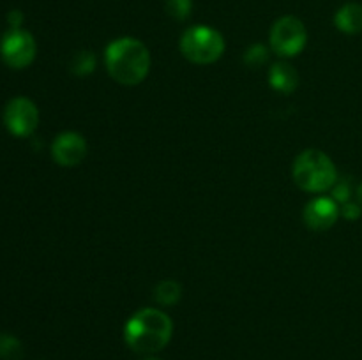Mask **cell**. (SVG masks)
I'll return each mask as SVG.
<instances>
[{"instance_id":"7c38bea8","label":"cell","mask_w":362,"mask_h":360,"mask_svg":"<svg viewBox=\"0 0 362 360\" xmlns=\"http://www.w3.org/2000/svg\"><path fill=\"white\" fill-rule=\"evenodd\" d=\"M156 302L161 306H175L182 296V286L173 279H165V281L158 282L154 289Z\"/></svg>"},{"instance_id":"8992f818","label":"cell","mask_w":362,"mask_h":360,"mask_svg":"<svg viewBox=\"0 0 362 360\" xmlns=\"http://www.w3.org/2000/svg\"><path fill=\"white\" fill-rule=\"evenodd\" d=\"M37 53V44L30 32L23 28H11L0 41V56L13 69H25L30 66Z\"/></svg>"},{"instance_id":"5b68a950","label":"cell","mask_w":362,"mask_h":360,"mask_svg":"<svg viewBox=\"0 0 362 360\" xmlns=\"http://www.w3.org/2000/svg\"><path fill=\"white\" fill-rule=\"evenodd\" d=\"M269 42L276 55L283 59H293L300 55L308 44L306 25L297 16H281L274 21L269 35Z\"/></svg>"},{"instance_id":"4fadbf2b","label":"cell","mask_w":362,"mask_h":360,"mask_svg":"<svg viewBox=\"0 0 362 360\" xmlns=\"http://www.w3.org/2000/svg\"><path fill=\"white\" fill-rule=\"evenodd\" d=\"M95 69V55L88 49L85 52H78L71 60V71L76 76H88L92 71Z\"/></svg>"},{"instance_id":"3957f363","label":"cell","mask_w":362,"mask_h":360,"mask_svg":"<svg viewBox=\"0 0 362 360\" xmlns=\"http://www.w3.org/2000/svg\"><path fill=\"white\" fill-rule=\"evenodd\" d=\"M292 176L300 189L311 194L325 193L338 182V172L332 159L317 148H308L297 155L292 166Z\"/></svg>"},{"instance_id":"5bb4252c","label":"cell","mask_w":362,"mask_h":360,"mask_svg":"<svg viewBox=\"0 0 362 360\" xmlns=\"http://www.w3.org/2000/svg\"><path fill=\"white\" fill-rule=\"evenodd\" d=\"M21 353H23V349H21V342L18 341L14 335L0 334V359L16 360L20 359Z\"/></svg>"},{"instance_id":"52a82bcc","label":"cell","mask_w":362,"mask_h":360,"mask_svg":"<svg viewBox=\"0 0 362 360\" xmlns=\"http://www.w3.org/2000/svg\"><path fill=\"white\" fill-rule=\"evenodd\" d=\"M4 124L11 134L18 138H27L37 129L39 112L37 106L27 97H14L7 102L4 109Z\"/></svg>"},{"instance_id":"ffe728a7","label":"cell","mask_w":362,"mask_h":360,"mask_svg":"<svg viewBox=\"0 0 362 360\" xmlns=\"http://www.w3.org/2000/svg\"><path fill=\"white\" fill-rule=\"evenodd\" d=\"M356 196H357V203L361 205L362 207V184L359 187H357V193H356Z\"/></svg>"},{"instance_id":"d6986e66","label":"cell","mask_w":362,"mask_h":360,"mask_svg":"<svg viewBox=\"0 0 362 360\" xmlns=\"http://www.w3.org/2000/svg\"><path fill=\"white\" fill-rule=\"evenodd\" d=\"M7 21H9L11 28H21V23H23V13L18 9L11 11V13L7 14Z\"/></svg>"},{"instance_id":"30bf717a","label":"cell","mask_w":362,"mask_h":360,"mask_svg":"<svg viewBox=\"0 0 362 360\" xmlns=\"http://www.w3.org/2000/svg\"><path fill=\"white\" fill-rule=\"evenodd\" d=\"M269 83L281 94H292L299 85V73L288 62H278L269 71Z\"/></svg>"},{"instance_id":"6da1fadb","label":"cell","mask_w":362,"mask_h":360,"mask_svg":"<svg viewBox=\"0 0 362 360\" xmlns=\"http://www.w3.org/2000/svg\"><path fill=\"white\" fill-rule=\"evenodd\" d=\"M151 53L147 46L134 37H119L105 49V66L117 83L134 87L147 78L151 71Z\"/></svg>"},{"instance_id":"ac0fdd59","label":"cell","mask_w":362,"mask_h":360,"mask_svg":"<svg viewBox=\"0 0 362 360\" xmlns=\"http://www.w3.org/2000/svg\"><path fill=\"white\" fill-rule=\"evenodd\" d=\"M350 198V189L346 184L343 182H338L334 184V200L338 201V203H346Z\"/></svg>"},{"instance_id":"ba28073f","label":"cell","mask_w":362,"mask_h":360,"mask_svg":"<svg viewBox=\"0 0 362 360\" xmlns=\"http://www.w3.org/2000/svg\"><path fill=\"white\" fill-rule=\"evenodd\" d=\"M52 155L57 164L62 168H74L87 155V141L74 131L60 133L52 145Z\"/></svg>"},{"instance_id":"7a4b0ae2","label":"cell","mask_w":362,"mask_h":360,"mask_svg":"<svg viewBox=\"0 0 362 360\" xmlns=\"http://www.w3.org/2000/svg\"><path fill=\"white\" fill-rule=\"evenodd\" d=\"M173 334L172 318L161 309L145 307L136 311L124 327L126 344L136 353L161 352Z\"/></svg>"},{"instance_id":"8fae6325","label":"cell","mask_w":362,"mask_h":360,"mask_svg":"<svg viewBox=\"0 0 362 360\" xmlns=\"http://www.w3.org/2000/svg\"><path fill=\"white\" fill-rule=\"evenodd\" d=\"M334 25L343 34L356 35L362 32V4L346 2L334 14Z\"/></svg>"},{"instance_id":"9a60e30c","label":"cell","mask_w":362,"mask_h":360,"mask_svg":"<svg viewBox=\"0 0 362 360\" xmlns=\"http://www.w3.org/2000/svg\"><path fill=\"white\" fill-rule=\"evenodd\" d=\"M165 9L173 20L184 21L193 13V0H165Z\"/></svg>"},{"instance_id":"277c9868","label":"cell","mask_w":362,"mask_h":360,"mask_svg":"<svg viewBox=\"0 0 362 360\" xmlns=\"http://www.w3.org/2000/svg\"><path fill=\"white\" fill-rule=\"evenodd\" d=\"M179 48L184 59H187L189 62L198 64V66H209L221 59L226 42L221 32H218L216 28L207 27V25H194L180 35Z\"/></svg>"},{"instance_id":"9c48e42d","label":"cell","mask_w":362,"mask_h":360,"mask_svg":"<svg viewBox=\"0 0 362 360\" xmlns=\"http://www.w3.org/2000/svg\"><path fill=\"white\" fill-rule=\"evenodd\" d=\"M303 217L308 228L315 229V232H325V229L332 228L338 221L339 207L334 198H315L304 207Z\"/></svg>"},{"instance_id":"44dd1931","label":"cell","mask_w":362,"mask_h":360,"mask_svg":"<svg viewBox=\"0 0 362 360\" xmlns=\"http://www.w3.org/2000/svg\"><path fill=\"white\" fill-rule=\"evenodd\" d=\"M144 360H159V359H156V356H148V359H144Z\"/></svg>"},{"instance_id":"e0dca14e","label":"cell","mask_w":362,"mask_h":360,"mask_svg":"<svg viewBox=\"0 0 362 360\" xmlns=\"http://www.w3.org/2000/svg\"><path fill=\"white\" fill-rule=\"evenodd\" d=\"M339 214L345 219H349V221H356V219L361 217L362 207L359 203H350V201H346V203H343V207L339 208Z\"/></svg>"},{"instance_id":"2e32d148","label":"cell","mask_w":362,"mask_h":360,"mask_svg":"<svg viewBox=\"0 0 362 360\" xmlns=\"http://www.w3.org/2000/svg\"><path fill=\"white\" fill-rule=\"evenodd\" d=\"M269 59V52L264 44H253L246 49L244 53V62L250 67H260L264 66L265 60Z\"/></svg>"}]
</instances>
